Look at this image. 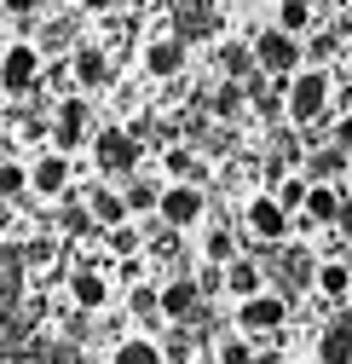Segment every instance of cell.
Segmentation results:
<instances>
[{
	"mask_svg": "<svg viewBox=\"0 0 352 364\" xmlns=\"http://www.w3.org/2000/svg\"><path fill=\"white\" fill-rule=\"evenodd\" d=\"M324 110H329V75L324 70H295L283 81V116L295 127H312V122H324Z\"/></svg>",
	"mask_w": 352,
	"mask_h": 364,
	"instance_id": "1",
	"label": "cell"
},
{
	"mask_svg": "<svg viewBox=\"0 0 352 364\" xmlns=\"http://www.w3.org/2000/svg\"><path fill=\"white\" fill-rule=\"evenodd\" d=\"M139 139L127 127H104V133H93V162H99V173L104 179H133L139 173Z\"/></svg>",
	"mask_w": 352,
	"mask_h": 364,
	"instance_id": "2",
	"label": "cell"
},
{
	"mask_svg": "<svg viewBox=\"0 0 352 364\" xmlns=\"http://www.w3.org/2000/svg\"><path fill=\"white\" fill-rule=\"evenodd\" d=\"M40 87V47L35 41H12L0 53V99H18V93H35Z\"/></svg>",
	"mask_w": 352,
	"mask_h": 364,
	"instance_id": "3",
	"label": "cell"
},
{
	"mask_svg": "<svg viewBox=\"0 0 352 364\" xmlns=\"http://www.w3.org/2000/svg\"><path fill=\"white\" fill-rule=\"evenodd\" d=\"M289 324V301L277 289H260L248 301H237V336H277Z\"/></svg>",
	"mask_w": 352,
	"mask_h": 364,
	"instance_id": "4",
	"label": "cell"
},
{
	"mask_svg": "<svg viewBox=\"0 0 352 364\" xmlns=\"http://www.w3.org/2000/svg\"><path fill=\"white\" fill-rule=\"evenodd\" d=\"M248 53H254V70H260V75L289 81V75L300 70V41H295V35H283V29H260Z\"/></svg>",
	"mask_w": 352,
	"mask_h": 364,
	"instance_id": "5",
	"label": "cell"
},
{
	"mask_svg": "<svg viewBox=\"0 0 352 364\" xmlns=\"http://www.w3.org/2000/svg\"><path fill=\"white\" fill-rule=\"evenodd\" d=\"M156 214H162L167 232H185V225H197L208 214V197H202V186H162Z\"/></svg>",
	"mask_w": 352,
	"mask_h": 364,
	"instance_id": "6",
	"label": "cell"
},
{
	"mask_svg": "<svg viewBox=\"0 0 352 364\" xmlns=\"http://www.w3.org/2000/svg\"><path fill=\"white\" fill-rule=\"evenodd\" d=\"M243 225H248V237H254V243H266V249L289 237V214L277 208V197H272V191L248 197V208H243Z\"/></svg>",
	"mask_w": 352,
	"mask_h": 364,
	"instance_id": "7",
	"label": "cell"
},
{
	"mask_svg": "<svg viewBox=\"0 0 352 364\" xmlns=\"http://www.w3.org/2000/svg\"><path fill=\"white\" fill-rule=\"evenodd\" d=\"M156 306H162V318L167 324H191V318H202V289H197V278H167L162 289H156Z\"/></svg>",
	"mask_w": 352,
	"mask_h": 364,
	"instance_id": "8",
	"label": "cell"
},
{
	"mask_svg": "<svg viewBox=\"0 0 352 364\" xmlns=\"http://www.w3.org/2000/svg\"><path fill=\"white\" fill-rule=\"evenodd\" d=\"M318 364H352V306H341L318 330Z\"/></svg>",
	"mask_w": 352,
	"mask_h": 364,
	"instance_id": "9",
	"label": "cell"
},
{
	"mask_svg": "<svg viewBox=\"0 0 352 364\" xmlns=\"http://www.w3.org/2000/svg\"><path fill=\"white\" fill-rule=\"evenodd\" d=\"M23 173H29V191H40V197H64L70 191V156L64 151L35 156V168H23Z\"/></svg>",
	"mask_w": 352,
	"mask_h": 364,
	"instance_id": "10",
	"label": "cell"
},
{
	"mask_svg": "<svg viewBox=\"0 0 352 364\" xmlns=\"http://www.w3.org/2000/svg\"><path fill=\"white\" fill-rule=\"evenodd\" d=\"M81 139H87V99H75V93H70V99L58 105V116H53V151H64V156H70Z\"/></svg>",
	"mask_w": 352,
	"mask_h": 364,
	"instance_id": "11",
	"label": "cell"
},
{
	"mask_svg": "<svg viewBox=\"0 0 352 364\" xmlns=\"http://www.w3.org/2000/svg\"><path fill=\"white\" fill-rule=\"evenodd\" d=\"M266 289V272H260V260H226L219 266V295H231V301H248Z\"/></svg>",
	"mask_w": 352,
	"mask_h": 364,
	"instance_id": "12",
	"label": "cell"
},
{
	"mask_svg": "<svg viewBox=\"0 0 352 364\" xmlns=\"http://www.w3.org/2000/svg\"><path fill=\"white\" fill-rule=\"evenodd\" d=\"M70 81L75 87H110V53L104 47H75V58H70Z\"/></svg>",
	"mask_w": 352,
	"mask_h": 364,
	"instance_id": "13",
	"label": "cell"
},
{
	"mask_svg": "<svg viewBox=\"0 0 352 364\" xmlns=\"http://www.w3.org/2000/svg\"><path fill=\"white\" fill-rule=\"evenodd\" d=\"M145 70L156 75V81H173L185 70V41H173V35H156L150 47H145Z\"/></svg>",
	"mask_w": 352,
	"mask_h": 364,
	"instance_id": "14",
	"label": "cell"
},
{
	"mask_svg": "<svg viewBox=\"0 0 352 364\" xmlns=\"http://www.w3.org/2000/svg\"><path fill=\"white\" fill-rule=\"evenodd\" d=\"M341 173H346V151L341 145H318L306 156V168H300L306 186H341Z\"/></svg>",
	"mask_w": 352,
	"mask_h": 364,
	"instance_id": "15",
	"label": "cell"
},
{
	"mask_svg": "<svg viewBox=\"0 0 352 364\" xmlns=\"http://www.w3.org/2000/svg\"><path fill=\"white\" fill-rule=\"evenodd\" d=\"M70 301H75L81 312H99V306H110V278H104V272H93V266H81L75 278H70Z\"/></svg>",
	"mask_w": 352,
	"mask_h": 364,
	"instance_id": "16",
	"label": "cell"
},
{
	"mask_svg": "<svg viewBox=\"0 0 352 364\" xmlns=\"http://www.w3.org/2000/svg\"><path fill=\"white\" fill-rule=\"evenodd\" d=\"M202 35H214V6L208 0H185L180 12H173V41H202Z\"/></svg>",
	"mask_w": 352,
	"mask_h": 364,
	"instance_id": "17",
	"label": "cell"
},
{
	"mask_svg": "<svg viewBox=\"0 0 352 364\" xmlns=\"http://www.w3.org/2000/svg\"><path fill=\"white\" fill-rule=\"evenodd\" d=\"M335 208H341V186H306V203H300L306 225H335Z\"/></svg>",
	"mask_w": 352,
	"mask_h": 364,
	"instance_id": "18",
	"label": "cell"
},
{
	"mask_svg": "<svg viewBox=\"0 0 352 364\" xmlns=\"http://www.w3.org/2000/svg\"><path fill=\"white\" fill-rule=\"evenodd\" d=\"M87 214H93V225H127V203H121V191H110V186H99L93 197H87Z\"/></svg>",
	"mask_w": 352,
	"mask_h": 364,
	"instance_id": "19",
	"label": "cell"
},
{
	"mask_svg": "<svg viewBox=\"0 0 352 364\" xmlns=\"http://www.w3.org/2000/svg\"><path fill=\"white\" fill-rule=\"evenodd\" d=\"M312 284H318V295L341 301V295H352V266H346V260H324V266L312 272Z\"/></svg>",
	"mask_w": 352,
	"mask_h": 364,
	"instance_id": "20",
	"label": "cell"
},
{
	"mask_svg": "<svg viewBox=\"0 0 352 364\" xmlns=\"http://www.w3.org/2000/svg\"><path fill=\"white\" fill-rule=\"evenodd\" d=\"M219 75L226 81H248L254 75V53L243 47V41H219Z\"/></svg>",
	"mask_w": 352,
	"mask_h": 364,
	"instance_id": "21",
	"label": "cell"
},
{
	"mask_svg": "<svg viewBox=\"0 0 352 364\" xmlns=\"http://www.w3.org/2000/svg\"><path fill=\"white\" fill-rule=\"evenodd\" d=\"M272 29H283V35H306V29H312V0H277V23Z\"/></svg>",
	"mask_w": 352,
	"mask_h": 364,
	"instance_id": "22",
	"label": "cell"
},
{
	"mask_svg": "<svg viewBox=\"0 0 352 364\" xmlns=\"http://www.w3.org/2000/svg\"><path fill=\"white\" fill-rule=\"evenodd\" d=\"M335 53H341V35H329V29H318V35L300 41V64H312V70H324Z\"/></svg>",
	"mask_w": 352,
	"mask_h": 364,
	"instance_id": "23",
	"label": "cell"
},
{
	"mask_svg": "<svg viewBox=\"0 0 352 364\" xmlns=\"http://www.w3.org/2000/svg\"><path fill=\"white\" fill-rule=\"evenodd\" d=\"M156 197H162V186H156V179H145V173H133V179H127V191H121L127 214H150Z\"/></svg>",
	"mask_w": 352,
	"mask_h": 364,
	"instance_id": "24",
	"label": "cell"
},
{
	"mask_svg": "<svg viewBox=\"0 0 352 364\" xmlns=\"http://www.w3.org/2000/svg\"><path fill=\"white\" fill-rule=\"evenodd\" d=\"M110 364H162V347L145 341V336H127V341L110 353Z\"/></svg>",
	"mask_w": 352,
	"mask_h": 364,
	"instance_id": "25",
	"label": "cell"
},
{
	"mask_svg": "<svg viewBox=\"0 0 352 364\" xmlns=\"http://www.w3.org/2000/svg\"><path fill=\"white\" fill-rule=\"evenodd\" d=\"M243 105H248L243 81H219V93H214V116H219V122H237V116H243Z\"/></svg>",
	"mask_w": 352,
	"mask_h": 364,
	"instance_id": "26",
	"label": "cell"
},
{
	"mask_svg": "<svg viewBox=\"0 0 352 364\" xmlns=\"http://www.w3.org/2000/svg\"><path fill=\"white\" fill-rule=\"evenodd\" d=\"M214 364H254V341H248V336H226V341H214Z\"/></svg>",
	"mask_w": 352,
	"mask_h": 364,
	"instance_id": "27",
	"label": "cell"
},
{
	"mask_svg": "<svg viewBox=\"0 0 352 364\" xmlns=\"http://www.w3.org/2000/svg\"><path fill=\"white\" fill-rule=\"evenodd\" d=\"M272 197H277V208H283V214H300V203H306V179H300V173L277 179V186H272Z\"/></svg>",
	"mask_w": 352,
	"mask_h": 364,
	"instance_id": "28",
	"label": "cell"
},
{
	"mask_svg": "<svg viewBox=\"0 0 352 364\" xmlns=\"http://www.w3.org/2000/svg\"><path fill=\"white\" fill-rule=\"evenodd\" d=\"M167 173H173V186H197L202 179V162L191 151H167Z\"/></svg>",
	"mask_w": 352,
	"mask_h": 364,
	"instance_id": "29",
	"label": "cell"
},
{
	"mask_svg": "<svg viewBox=\"0 0 352 364\" xmlns=\"http://www.w3.org/2000/svg\"><path fill=\"white\" fill-rule=\"evenodd\" d=\"M127 306H133V318H145V324H156V318H162V306H156V289H150V284H139L133 295H127Z\"/></svg>",
	"mask_w": 352,
	"mask_h": 364,
	"instance_id": "30",
	"label": "cell"
},
{
	"mask_svg": "<svg viewBox=\"0 0 352 364\" xmlns=\"http://www.w3.org/2000/svg\"><path fill=\"white\" fill-rule=\"evenodd\" d=\"M202 255H208L214 266H226V260H237V249H231V232H208V243H202Z\"/></svg>",
	"mask_w": 352,
	"mask_h": 364,
	"instance_id": "31",
	"label": "cell"
},
{
	"mask_svg": "<svg viewBox=\"0 0 352 364\" xmlns=\"http://www.w3.org/2000/svg\"><path fill=\"white\" fill-rule=\"evenodd\" d=\"M162 364H191V336H185V324L167 336V347H162Z\"/></svg>",
	"mask_w": 352,
	"mask_h": 364,
	"instance_id": "32",
	"label": "cell"
},
{
	"mask_svg": "<svg viewBox=\"0 0 352 364\" xmlns=\"http://www.w3.org/2000/svg\"><path fill=\"white\" fill-rule=\"evenodd\" d=\"M29 186V173L18 168V162H0V203H6V197H18Z\"/></svg>",
	"mask_w": 352,
	"mask_h": 364,
	"instance_id": "33",
	"label": "cell"
},
{
	"mask_svg": "<svg viewBox=\"0 0 352 364\" xmlns=\"http://www.w3.org/2000/svg\"><path fill=\"white\" fill-rule=\"evenodd\" d=\"M110 249L116 255H133L139 249V232H133V225H110Z\"/></svg>",
	"mask_w": 352,
	"mask_h": 364,
	"instance_id": "34",
	"label": "cell"
},
{
	"mask_svg": "<svg viewBox=\"0 0 352 364\" xmlns=\"http://www.w3.org/2000/svg\"><path fill=\"white\" fill-rule=\"evenodd\" d=\"M329 145H341V151L352 156V110H346V116H335V127H329Z\"/></svg>",
	"mask_w": 352,
	"mask_h": 364,
	"instance_id": "35",
	"label": "cell"
},
{
	"mask_svg": "<svg viewBox=\"0 0 352 364\" xmlns=\"http://www.w3.org/2000/svg\"><path fill=\"white\" fill-rule=\"evenodd\" d=\"M93 225V214H87V203H70L64 208V232H87Z\"/></svg>",
	"mask_w": 352,
	"mask_h": 364,
	"instance_id": "36",
	"label": "cell"
},
{
	"mask_svg": "<svg viewBox=\"0 0 352 364\" xmlns=\"http://www.w3.org/2000/svg\"><path fill=\"white\" fill-rule=\"evenodd\" d=\"M335 232L352 243V197H346V191H341V208H335Z\"/></svg>",
	"mask_w": 352,
	"mask_h": 364,
	"instance_id": "37",
	"label": "cell"
},
{
	"mask_svg": "<svg viewBox=\"0 0 352 364\" xmlns=\"http://www.w3.org/2000/svg\"><path fill=\"white\" fill-rule=\"evenodd\" d=\"M35 6H40V0H0V12H6V18H35Z\"/></svg>",
	"mask_w": 352,
	"mask_h": 364,
	"instance_id": "38",
	"label": "cell"
},
{
	"mask_svg": "<svg viewBox=\"0 0 352 364\" xmlns=\"http://www.w3.org/2000/svg\"><path fill=\"white\" fill-rule=\"evenodd\" d=\"M197 289H202V301L219 289V266H202V272H197Z\"/></svg>",
	"mask_w": 352,
	"mask_h": 364,
	"instance_id": "39",
	"label": "cell"
},
{
	"mask_svg": "<svg viewBox=\"0 0 352 364\" xmlns=\"http://www.w3.org/2000/svg\"><path fill=\"white\" fill-rule=\"evenodd\" d=\"M81 6H87V12H110L116 0H81Z\"/></svg>",
	"mask_w": 352,
	"mask_h": 364,
	"instance_id": "40",
	"label": "cell"
},
{
	"mask_svg": "<svg viewBox=\"0 0 352 364\" xmlns=\"http://www.w3.org/2000/svg\"><path fill=\"white\" fill-rule=\"evenodd\" d=\"M341 191L352 197V156H346V173H341Z\"/></svg>",
	"mask_w": 352,
	"mask_h": 364,
	"instance_id": "41",
	"label": "cell"
},
{
	"mask_svg": "<svg viewBox=\"0 0 352 364\" xmlns=\"http://www.w3.org/2000/svg\"><path fill=\"white\" fill-rule=\"evenodd\" d=\"M346 6H352V0H346Z\"/></svg>",
	"mask_w": 352,
	"mask_h": 364,
	"instance_id": "42",
	"label": "cell"
}]
</instances>
